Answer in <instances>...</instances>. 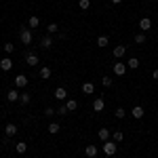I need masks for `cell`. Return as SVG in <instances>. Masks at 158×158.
<instances>
[{"label":"cell","mask_w":158,"mask_h":158,"mask_svg":"<svg viewBox=\"0 0 158 158\" xmlns=\"http://www.w3.org/2000/svg\"><path fill=\"white\" fill-rule=\"evenodd\" d=\"M101 152L106 154V156H114L116 152H118V143L116 141H103V146H101Z\"/></svg>","instance_id":"1"},{"label":"cell","mask_w":158,"mask_h":158,"mask_svg":"<svg viewBox=\"0 0 158 158\" xmlns=\"http://www.w3.org/2000/svg\"><path fill=\"white\" fill-rule=\"evenodd\" d=\"M19 40H21L23 44H32V30L23 27V30L19 32Z\"/></svg>","instance_id":"2"},{"label":"cell","mask_w":158,"mask_h":158,"mask_svg":"<svg viewBox=\"0 0 158 158\" xmlns=\"http://www.w3.org/2000/svg\"><path fill=\"white\" fill-rule=\"evenodd\" d=\"M25 86H27V76L25 74L15 76V89H25Z\"/></svg>","instance_id":"3"},{"label":"cell","mask_w":158,"mask_h":158,"mask_svg":"<svg viewBox=\"0 0 158 158\" xmlns=\"http://www.w3.org/2000/svg\"><path fill=\"white\" fill-rule=\"evenodd\" d=\"M0 70H2V72H11L13 70V59L11 57H4V59L0 61Z\"/></svg>","instance_id":"4"},{"label":"cell","mask_w":158,"mask_h":158,"mask_svg":"<svg viewBox=\"0 0 158 158\" xmlns=\"http://www.w3.org/2000/svg\"><path fill=\"white\" fill-rule=\"evenodd\" d=\"M114 74L116 76H124V72H127V63H122V61H118V63H114Z\"/></svg>","instance_id":"5"},{"label":"cell","mask_w":158,"mask_h":158,"mask_svg":"<svg viewBox=\"0 0 158 158\" xmlns=\"http://www.w3.org/2000/svg\"><path fill=\"white\" fill-rule=\"evenodd\" d=\"M85 154H86V156H89V158H95V156H97V154H99V148H97V146H93V143H91V146H86V148H85Z\"/></svg>","instance_id":"6"},{"label":"cell","mask_w":158,"mask_h":158,"mask_svg":"<svg viewBox=\"0 0 158 158\" xmlns=\"http://www.w3.org/2000/svg\"><path fill=\"white\" fill-rule=\"evenodd\" d=\"M25 63L32 65V68L38 65V55H36V53H27V55H25Z\"/></svg>","instance_id":"7"},{"label":"cell","mask_w":158,"mask_h":158,"mask_svg":"<svg viewBox=\"0 0 158 158\" xmlns=\"http://www.w3.org/2000/svg\"><path fill=\"white\" fill-rule=\"evenodd\" d=\"M150 27H152V19L150 17H141L139 19V30L143 32V30H150Z\"/></svg>","instance_id":"8"},{"label":"cell","mask_w":158,"mask_h":158,"mask_svg":"<svg viewBox=\"0 0 158 158\" xmlns=\"http://www.w3.org/2000/svg\"><path fill=\"white\" fill-rule=\"evenodd\" d=\"M112 53H114L116 59H120V57H124V53H127V47H124V44H118V47H114Z\"/></svg>","instance_id":"9"},{"label":"cell","mask_w":158,"mask_h":158,"mask_svg":"<svg viewBox=\"0 0 158 158\" xmlns=\"http://www.w3.org/2000/svg\"><path fill=\"white\" fill-rule=\"evenodd\" d=\"M65 97H68V91H65L63 86H57V89H55V99H57V101H63Z\"/></svg>","instance_id":"10"},{"label":"cell","mask_w":158,"mask_h":158,"mask_svg":"<svg viewBox=\"0 0 158 158\" xmlns=\"http://www.w3.org/2000/svg\"><path fill=\"white\" fill-rule=\"evenodd\" d=\"M143 114H146V112H143V108H141V106H135V108L131 110V116H133V118H137V120H139V118H143Z\"/></svg>","instance_id":"11"},{"label":"cell","mask_w":158,"mask_h":158,"mask_svg":"<svg viewBox=\"0 0 158 158\" xmlns=\"http://www.w3.org/2000/svg\"><path fill=\"white\" fill-rule=\"evenodd\" d=\"M97 137L101 139V141H108L110 137H112V131H108V129H99V131H97Z\"/></svg>","instance_id":"12"},{"label":"cell","mask_w":158,"mask_h":158,"mask_svg":"<svg viewBox=\"0 0 158 158\" xmlns=\"http://www.w3.org/2000/svg\"><path fill=\"white\" fill-rule=\"evenodd\" d=\"M103 108H106V101H103V97H97L95 101H93V110H95V112H101Z\"/></svg>","instance_id":"13"},{"label":"cell","mask_w":158,"mask_h":158,"mask_svg":"<svg viewBox=\"0 0 158 158\" xmlns=\"http://www.w3.org/2000/svg\"><path fill=\"white\" fill-rule=\"evenodd\" d=\"M40 47H42V49H51V47H53V38L51 36H42L40 38Z\"/></svg>","instance_id":"14"},{"label":"cell","mask_w":158,"mask_h":158,"mask_svg":"<svg viewBox=\"0 0 158 158\" xmlns=\"http://www.w3.org/2000/svg\"><path fill=\"white\" fill-rule=\"evenodd\" d=\"M82 93H85V95H93V93H95V85H93V82H85V85H82Z\"/></svg>","instance_id":"15"},{"label":"cell","mask_w":158,"mask_h":158,"mask_svg":"<svg viewBox=\"0 0 158 158\" xmlns=\"http://www.w3.org/2000/svg\"><path fill=\"white\" fill-rule=\"evenodd\" d=\"M6 101H19V91L17 89H11L6 93Z\"/></svg>","instance_id":"16"},{"label":"cell","mask_w":158,"mask_h":158,"mask_svg":"<svg viewBox=\"0 0 158 158\" xmlns=\"http://www.w3.org/2000/svg\"><path fill=\"white\" fill-rule=\"evenodd\" d=\"M4 133H6V137H13V135H17V124L9 122V124H6V129H4Z\"/></svg>","instance_id":"17"},{"label":"cell","mask_w":158,"mask_h":158,"mask_svg":"<svg viewBox=\"0 0 158 158\" xmlns=\"http://www.w3.org/2000/svg\"><path fill=\"white\" fill-rule=\"evenodd\" d=\"M27 25H30V30H36L38 25H40V19H38L36 15H32V17L27 19Z\"/></svg>","instance_id":"18"},{"label":"cell","mask_w":158,"mask_h":158,"mask_svg":"<svg viewBox=\"0 0 158 158\" xmlns=\"http://www.w3.org/2000/svg\"><path fill=\"white\" fill-rule=\"evenodd\" d=\"M15 152H17L19 156H23L25 152H27V146H25V141H19V143L15 146Z\"/></svg>","instance_id":"19"},{"label":"cell","mask_w":158,"mask_h":158,"mask_svg":"<svg viewBox=\"0 0 158 158\" xmlns=\"http://www.w3.org/2000/svg\"><path fill=\"white\" fill-rule=\"evenodd\" d=\"M30 99H32V95H30V93H19V103H21V106H27V103H30Z\"/></svg>","instance_id":"20"},{"label":"cell","mask_w":158,"mask_h":158,"mask_svg":"<svg viewBox=\"0 0 158 158\" xmlns=\"http://www.w3.org/2000/svg\"><path fill=\"white\" fill-rule=\"evenodd\" d=\"M127 68H131V70H137V68H139V59H137V57H131V59L127 61Z\"/></svg>","instance_id":"21"},{"label":"cell","mask_w":158,"mask_h":158,"mask_svg":"<svg viewBox=\"0 0 158 158\" xmlns=\"http://www.w3.org/2000/svg\"><path fill=\"white\" fill-rule=\"evenodd\" d=\"M122 139H124V133H122V131H114V133H112V141H116V143H120Z\"/></svg>","instance_id":"22"},{"label":"cell","mask_w":158,"mask_h":158,"mask_svg":"<svg viewBox=\"0 0 158 158\" xmlns=\"http://www.w3.org/2000/svg\"><path fill=\"white\" fill-rule=\"evenodd\" d=\"M59 131H61V127L57 124V122H51V124H49V133L51 135H57Z\"/></svg>","instance_id":"23"},{"label":"cell","mask_w":158,"mask_h":158,"mask_svg":"<svg viewBox=\"0 0 158 158\" xmlns=\"http://www.w3.org/2000/svg\"><path fill=\"white\" fill-rule=\"evenodd\" d=\"M40 78H42V80H49L51 78V68H40Z\"/></svg>","instance_id":"24"},{"label":"cell","mask_w":158,"mask_h":158,"mask_svg":"<svg viewBox=\"0 0 158 158\" xmlns=\"http://www.w3.org/2000/svg\"><path fill=\"white\" fill-rule=\"evenodd\" d=\"M65 108L70 110V112H74V110L78 108V101H76V99H68V101H65Z\"/></svg>","instance_id":"25"},{"label":"cell","mask_w":158,"mask_h":158,"mask_svg":"<svg viewBox=\"0 0 158 158\" xmlns=\"http://www.w3.org/2000/svg\"><path fill=\"white\" fill-rule=\"evenodd\" d=\"M135 42H137V44H143V42H146V34H143V32L135 34Z\"/></svg>","instance_id":"26"},{"label":"cell","mask_w":158,"mask_h":158,"mask_svg":"<svg viewBox=\"0 0 158 158\" xmlns=\"http://www.w3.org/2000/svg\"><path fill=\"white\" fill-rule=\"evenodd\" d=\"M57 30H59V27H57V23H49V25H47V32H49V36H51V34H57Z\"/></svg>","instance_id":"27"},{"label":"cell","mask_w":158,"mask_h":158,"mask_svg":"<svg viewBox=\"0 0 158 158\" xmlns=\"http://www.w3.org/2000/svg\"><path fill=\"white\" fill-rule=\"evenodd\" d=\"M2 49H4V53H6V55H11L13 51H15V44H13V42H6V44H4Z\"/></svg>","instance_id":"28"},{"label":"cell","mask_w":158,"mask_h":158,"mask_svg":"<svg viewBox=\"0 0 158 158\" xmlns=\"http://www.w3.org/2000/svg\"><path fill=\"white\" fill-rule=\"evenodd\" d=\"M112 82H114V80H112L110 76H103V78H101V85L106 86V89H108V86H112Z\"/></svg>","instance_id":"29"},{"label":"cell","mask_w":158,"mask_h":158,"mask_svg":"<svg viewBox=\"0 0 158 158\" xmlns=\"http://www.w3.org/2000/svg\"><path fill=\"white\" fill-rule=\"evenodd\" d=\"M78 6H80L82 11H86V9L91 6V0H80V2H78Z\"/></svg>","instance_id":"30"},{"label":"cell","mask_w":158,"mask_h":158,"mask_svg":"<svg viewBox=\"0 0 158 158\" xmlns=\"http://www.w3.org/2000/svg\"><path fill=\"white\" fill-rule=\"evenodd\" d=\"M97 44H99V47H108V36H99L97 38Z\"/></svg>","instance_id":"31"},{"label":"cell","mask_w":158,"mask_h":158,"mask_svg":"<svg viewBox=\"0 0 158 158\" xmlns=\"http://www.w3.org/2000/svg\"><path fill=\"white\" fill-rule=\"evenodd\" d=\"M114 116H116V118H124V108H116Z\"/></svg>","instance_id":"32"},{"label":"cell","mask_w":158,"mask_h":158,"mask_svg":"<svg viewBox=\"0 0 158 158\" xmlns=\"http://www.w3.org/2000/svg\"><path fill=\"white\" fill-rule=\"evenodd\" d=\"M68 112H70V110L65 108V106H59V108H57V114H59V116H65Z\"/></svg>","instance_id":"33"},{"label":"cell","mask_w":158,"mask_h":158,"mask_svg":"<svg viewBox=\"0 0 158 158\" xmlns=\"http://www.w3.org/2000/svg\"><path fill=\"white\" fill-rule=\"evenodd\" d=\"M53 114H55V110H53V108H47V110H44V116H49V118H51Z\"/></svg>","instance_id":"34"},{"label":"cell","mask_w":158,"mask_h":158,"mask_svg":"<svg viewBox=\"0 0 158 158\" xmlns=\"http://www.w3.org/2000/svg\"><path fill=\"white\" fill-rule=\"evenodd\" d=\"M152 76H154V80H158V70H154V72H152Z\"/></svg>","instance_id":"35"},{"label":"cell","mask_w":158,"mask_h":158,"mask_svg":"<svg viewBox=\"0 0 158 158\" xmlns=\"http://www.w3.org/2000/svg\"><path fill=\"white\" fill-rule=\"evenodd\" d=\"M112 2H114V4H120V2H122V0H112Z\"/></svg>","instance_id":"36"}]
</instances>
